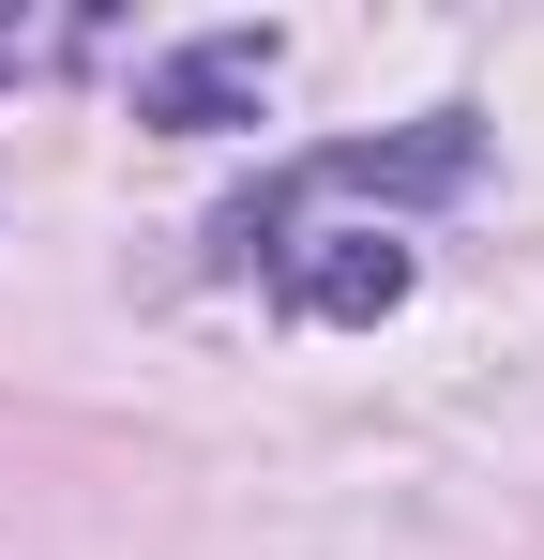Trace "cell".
Segmentation results:
<instances>
[{"label":"cell","instance_id":"cell-2","mask_svg":"<svg viewBox=\"0 0 544 560\" xmlns=\"http://www.w3.org/2000/svg\"><path fill=\"white\" fill-rule=\"evenodd\" d=\"M272 92V31H212V46H181L137 77V121H167V137H212V121H258Z\"/></svg>","mask_w":544,"mask_h":560},{"label":"cell","instance_id":"cell-1","mask_svg":"<svg viewBox=\"0 0 544 560\" xmlns=\"http://www.w3.org/2000/svg\"><path fill=\"white\" fill-rule=\"evenodd\" d=\"M272 288L303 318H393L409 303V243L393 228H318V243H272Z\"/></svg>","mask_w":544,"mask_h":560}]
</instances>
